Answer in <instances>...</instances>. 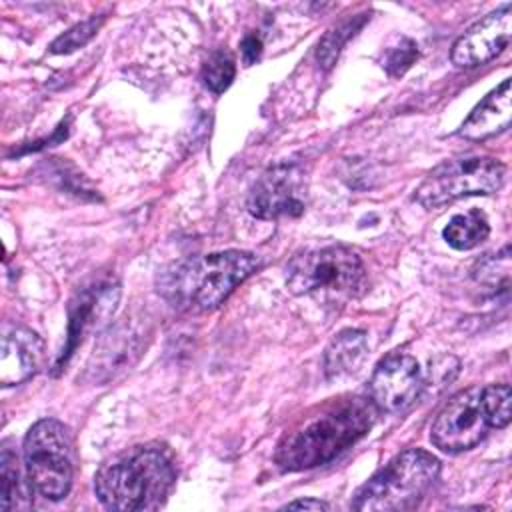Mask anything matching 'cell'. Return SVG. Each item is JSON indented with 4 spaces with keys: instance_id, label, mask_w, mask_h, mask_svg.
<instances>
[{
    "instance_id": "44dd1931",
    "label": "cell",
    "mask_w": 512,
    "mask_h": 512,
    "mask_svg": "<svg viewBox=\"0 0 512 512\" xmlns=\"http://www.w3.org/2000/svg\"><path fill=\"white\" fill-rule=\"evenodd\" d=\"M102 18H88L80 24H74L70 30H66L64 34H60L52 44H50V52L54 54H68L80 46H84L100 28Z\"/></svg>"
},
{
    "instance_id": "9a60e30c",
    "label": "cell",
    "mask_w": 512,
    "mask_h": 512,
    "mask_svg": "<svg viewBox=\"0 0 512 512\" xmlns=\"http://www.w3.org/2000/svg\"><path fill=\"white\" fill-rule=\"evenodd\" d=\"M512 118V94L510 80L506 78L496 90H492L464 120L458 134L466 140H486L510 126Z\"/></svg>"
},
{
    "instance_id": "ac0fdd59",
    "label": "cell",
    "mask_w": 512,
    "mask_h": 512,
    "mask_svg": "<svg viewBox=\"0 0 512 512\" xmlns=\"http://www.w3.org/2000/svg\"><path fill=\"white\" fill-rule=\"evenodd\" d=\"M490 234V224L484 212L470 210L464 214H456L450 218L446 228L442 230L444 240L456 250H470L482 244Z\"/></svg>"
},
{
    "instance_id": "7402d4cb",
    "label": "cell",
    "mask_w": 512,
    "mask_h": 512,
    "mask_svg": "<svg viewBox=\"0 0 512 512\" xmlns=\"http://www.w3.org/2000/svg\"><path fill=\"white\" fill-rule=\"evenodd\" d=\"M354 22H346L344 26L336 28V30H330L324 40L318 44V60L324 64V66H330L334 62V58L338 56L340 52V46L348 40L350 34H354Z\"/></svg>"
},
{
    "instance_id": "d4e9b609",
    "label": "cell",
    "mask_w": 512,
    "mask_h": 512,
    "mask_svg": "<svg viewBox=\"0 0 512 512\" xmlns=\"http://www.w3.org/2000/svg\"><path fill=\"white\" fill-rule=\"evenodd\" d=\"M284 510H328V504L316 498H304V500H294L284 506Z\"/></svg>"
},
{
    "instance_id": "5bb4252c",
    "label": "cell",
    "mask_w": 512,
    "mask_h": 512,
    "mask_svg": "<svg viewBox=\"0 0 512 512\" xmlns=\"http://www.w3.org/2000/svg\"><path fill=\"white\" fill-rule=\"evenodd\" d=\"M42 362V340L28 328L12 326L2 336L0 384L14 386L36 374Z\"/></svg>"
},
{
    "instance_id": "4fadbf2b",
    "label": "cell",
    "mask_w": 512,
    "mask_h": 512,
    "mask_svg": "<svg viewBox=\"0 0 512 512\" xmlns=\"http://www.w3.org/2000/svg\"><path fill=\"white\" fill-rule=\"evenodd\" d=\"M120 288L114 282H98L78 294L70 306V326H68V344L60 360H66L72 350L84 340V336L96 330L106 318L114 312L118 304Z\"/></svg>"
},
{
    "instance_id": "7a4b0ae2",
    "label": "cell",
    "mask_w": 512,
    "mask_h": 512,
    "mask_svg": "<svg viewBox=\"0 0 512 512\" xmlns=\"http://www.w3.org/2000/svg\"><path fill=\"white\" fill-rule=\"evenodd\" d=\"M372 424V402L362 398L340 400L290 432L278 446L276 464L288 472L328 464L354 446Z\"/></svg>"
},
{
    "instance_id": "e0dca14e",
    "label": "cell",
    "mask_w": 512,
    "mask_h": 512,
    "mask_svg": "<svg viewBox=\"0 0 512 512\" xmlns=\"http://www.w3.org/2000/svg\"><path fill=\"white\" fill-rule=\"evenodd\" d=\"M16 456L8 446L2 448L0 456V508L2 510H26L30 508V482L22 480L16 466Z\"/></svg>"
},
{
    "instance_id": "603a6c76",
    "label": "cell",
    "mask_w": 512,
    "mask_h": 512,
    "mask_svg": "<svg viewBox=\"0 0 512 512\" xmlns=\"http://www.w3.org/2000/svg\"><path fill=\"white\" fill-rule=\"evenodd\" d=\"M418 58V46L412 40H402L400 46L392 48L386 58V70L390 76L404 74L412 62Z\"/></svg>"
},
{
    "instance_id": "5b68a950",
    "label": "cell",
    "mask_w": 512,
    "mask_h": 512,
    "mask_svg": "<svg viewBox=\"0 0 512 512\" xmlns=\"http://www.w3.org/2000/svg\"><path fill=\"white\" fill-rule=\"evenodd\" d=\"M440 474L436 456L408 448L360 486L352 508L360 512H402L420 504Z\"/></svg>"
},
{
    "instance_id": "52a82bcc",
    "label": "cell",
    "mask_w": 512,
    "mask_h": 512,
    "mask_svg": "<svg viewBox=\"0 0 512 512\" xmlns=\"http://www.w3.org/2000/svg\"><path fill=\"white\" fill-rule=\"evenodd\" d=\"M506 180V166L488 156H456L438 164L416 188L424 208H438L464 196L494 194Z\"/></svg>"
},
{
    "instance_id": "8992f818",
    "label": "cell",
    "mask_w": 512,
    "mask_h": 512,
    "mask_svg": "<svg viewBox=\"0 0 512 512\" xmlns=\"http://www.w3.org/2000/svg\"><path fill=\"white\" fill-rule=\"evenodd\" d=\"M24 468L34 492L62 500L72 486V440L68 428L54 420H38L24 438Z\"/></svg>"
},
{
    "instance_id": "277c9868",
    "label": "cell",
    "mask_w": 512,
    "mask_h": 512,
    "mask_svg": "<svg viewBox=\"0 0 512 512\" xmlns=\"http://www.w3.org/2000/svg\"><path fill=\"white\" fill-rule=\"evenodd\" d=\"M286 286L296 296L342 306L366 288V268L360 256L342 244H328L296 254L286 268Z\"/></svg>"
},
{
    "instance_id": "7c38bea8",
    "label": "cell",
    "mask_w": 512,
    "mask_h": 512,
    "mask_svg": "<svg viewBox=\"0 0 512 512\" xmlns=\"http://www.w3.org/2000/svg\"><path fill=\"white\" fill-rule=\"evenodd\" d=\"M510 34H512V6L504 4L502 8L474 22L454 42L450 58L458 68L482 66L504 52V48L510 42Z\"/></svg>"
},
{
    "instance_id": "6da1fadb",
    "label": "cell",
    "mask_w": 512,
    "mask_h": 512,
    "mask_svg": "<svg viewBox=\"0 0 512 512\" xmlns=\"http://www.w3.org/2000/svg\"><path fill=\"white\" fill-rule=\"evenodd\" d=\"M258 268L252 252L224 250L180 260L158 276L162 298L184 312H210Z\"/></svg>"
},
{
    "instance_id": "2e32d148",
    "label": "cell",
    "mask_w": 512,
    "mask_h": 512,
    "mask_svg": "<svg viewBox=\"0 0 512 512\" xmlns=\"http://www.w3.org/2000/svg\"><path fill=\"white\" fill-rule=\"evenodd\" d=\"M368 354L366 334L362 330H342L328 344L324 354V370L328 378H340L356 372Z\"/></svg>"
},
{
    "instance_id": "cb8c5ba5",
    "label": "cell",
    "mask_w": 512,
    "mask_h": 512,
    "mask_svg": "<svg viewBox=\"0 0 512 512\" xmlns=\"http://www.w3.org/2000/svg\"><path fill=\"white\" fill-rule=\"evenodd\" d=\"M242 60L246 66L254 64L258 58H260V52H262V42L258 36L254 34H248L244 40H242Z\"/></svg>"
},
{
    "instance_id": "3957f363",
    "label": "cell",
    "mask_w": 512,
    "mask_h": 512,
    "mask_svg": "<svg viewBox=\"0 0 512 512\" xmlns=\"http://www.w3.org/2000/svg\"><path fill=\"white\" fill-rule=\"evenodd\" d=\"M174 480L170 454L162 446L146 444L104 464L94 476V492L110 510H154L164 504Z\"/></svg>"
},
{
    "instance_id": "8fae6325",
    "label": "cell",
    "mask_w": 512,
    "mask_h": 512,
    "mask_svg": "<svg viewBox=\"0 0 512 512\" xmlns=\"http://www.w3.org/2000/svg\"><path fill=\"white\" fill-rule=\"evenodd\" d=\"M144 334V328L128 318L112 326L94 346L84 376L94 384H104L126 372L144 350Z\"/></svg>"
},
{
    "instance_id": "ba28073f",
    "label": "cell",
    "mask_w": 512,
    "mask_h": 512,
    "mask_svg": "<svg viewBox=\"0 0 512 512\" xmlns=\"http://www.w3.org/2000/svg\"><path fill=\"white\" fill-rule=\"evenodd\" d=\"M490 424L482 408V388L472 386L454 394L438 412L430 440L442 452L458 454L474 448L488 434Z\"/></svg>"
},
{
    "instance_id": "ffe728a7",
    "label": "cell",
    "mask_w": 512,
    "mask_h": 512,
    "mask_svg": "<svg viewBox=\"0 0 512 512\" xmlns=\"http://www.w3.org/2000/svg\"><path fill=\"white\" fill-rule=\"evenodd\" d=\"M234 76H236V64H234V58L230 56V52H226V50L212 52L208 56V60L204 62L202 80H204L206 88L216 94L224 92L232 84Z\"/></svg>"
},
{
    "instance_id": "30bf717a",
    "label": "cell",
    "mask_w": 512,
    "mask_h": 512,
    "mask_svg": "<svg viewBox=\"0 0 512 512\" xmlns=\"http://www.w3.org/2000/svg\"><path fill=\"white\" fill-rule=\"evenodd\" d=\"M420 366L410 354L394 352L378 362L372 372L368 390L376 408L396 414L414 404L422 390Z\"/></svg>"
},
{
    "instance_id": "d6986e66",
    "label": "cell",
    "mask_w": 512,
    "mask_h": 512,
    "mask_svg": "<svg viewBox=\"0 0 512 512\" xmlns=\"http://www.w3.org/2000/svg\"><path fill=\"white\" fill-rule=\"evenodd\" d=\"M482 408L490 428H506L512 420V392L508 384L482 388Z\"/></svg>"
},
{
    "instance_id": "9c48e42d",
    "label": "cell",
    "mask_w": 512,
    "mask_h": 512,
    "mask_svg": "<svg viewBox=\"0 0 512 512\" xmlns=\"http://www.w3.org/2000/svg\"><path fill=\"white\" fill-rule=\"evenodd\" d=\"M308 182L296 164H276L254 184L248 196V210L260 220L294 218L306 210Z\"/></svg>"
}]
</instances>
